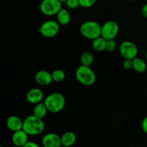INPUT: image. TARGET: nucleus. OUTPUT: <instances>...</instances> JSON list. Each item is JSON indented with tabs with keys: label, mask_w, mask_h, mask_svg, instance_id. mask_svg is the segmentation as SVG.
<instances>
[{
	"label": "nucleus",
	"mask_w": 147,
	"mask_h": 147,
	"mask_svg": "<svg viewBox=\"0 0 147 147\" xmlns=\"http://www.w3.org/2000/svg\"><path fill=\"white\" fill-rule=\"evenodd\" d=\"M45 129V124L42 119L37 117L34 114L28 116L23 121L22 129L30 136H37L42 133Z\"/></svg>",
	"instance_id": "nucleus-1"
},
{
	"label": "nucleus",
	"mask_w": 147,
	"mask_h": 147,
	"mask_svg": "<svg viewBox=\"0 0 147 147\" xmlns=\"http://www.w3.org/2000/svg\"><path fill=\"white\" fill-rule=\"evenodd\" d=\"M49 112L57 113L61 111L65 106V98L62 93L55 92L50 93L43 101Z\"/></svg>",
	"instance_id": "nucleus-2"
},
{
	"label": "nucleus",
	"mask_w": 147,
	"mask_h": 147,
	"mask_svg": "<svg viewBox=\"0 0 147 147\" xmlns=\"http://www.w3.org/2000/svg\"><path fill=\"white\" fill-rule=\"evenodd\" d=\"M80 32L85 38L93 40L101 36V25L94 20L86 21L80 25Z\"/></svg>",
	"instance_id": "nucleus-3"
},
{
	"label": "nucleus",
	"mask_w": 147,
	"mask_h": 147,
	"mask_svg": "<svg viewBox=\"0 0 147 147\" xmlns=\"http://www.w3.org/2000/svg\"><path fill=\"white\" fill-rule=\"evenodd\" d=\"M76 78L80 84L86 86H93L96 80V73L90 66L80 65L76 71Z\"/></svg>",
	"instance_id": "nucleus-4"
},
{
	"label": "nucleus",
	"mask_w": 147,
	"mask_h": 147,
	"mask_svg": "<svg viewBox=\"0 0 147 147\" xmlns=\"http://www.w3.org/2000/svg\"><path fill=\"white\" fill-rule=\"evenodd\" d=\"M60 24L57 21L47 20L43 22L38 29V32L45 38H53L58 34Z\"/></svg>",
	"instance_id": "nucleus-5"
},
{
	"label": "nucleus",
	"mask_w": 147,
	"mask_h": 147,
	"mask_svg": "<svg viewBox=\"0 0 147 147\" xmlns=\"http://www.w3.org/2000/svg\"><path fill=\"white\" fill-rule=\"evenodd\" d=\"M62 8V2L59 0H42L40 4V11L46 16L56 15Z\"/></svg>",
	"instance_id": "nucleus-6"
},
{
	"label": "nucleus",
	"mask_w": 147,
	"mask_h": 147,
	"mask_svg": "<svg viewBox=\"0 0 147 147\" xmlns=\"http://www.w3.org/2000/svg\"><path fill=\"white\" fill-rule=\"evenodd\" d=\"M119 53L124 59H134L137 57L139 49L134 42L129 40L123 41L119 47Z\"/></svg>",
	"instance_id": "nucleus-7"
},
{
	"label": "nucleus",
	"mask_w": 147,
	"mask_h": 147,
	"mask_svg": "<svg viewBox=\"0 0 147 147\" xmlns=\"http://www.w3.org/2000/svg\"><path fill=\"white\" fill-rule=\"evenodd\" d=\"M119 32V25L116 21L109 20L101 25V36L106 40L115 39Z\"/></svg>",
	"instance_id": "nucleus-8"
},
{
	"label": "nucleus",
	"mask_w": 147,
	"mask_h": 147,
	"mask_svg": "<svg viewBox=\"0 0 147 147\" xmlns=\"http://www.w3.org/2000/svg\"><path fill=\"white\" fill-rule=\"evenodd\" d=\"M42 144L44 147H60L62 146L61 138L55 133H48L42 139Z\"/></svg>",
	"instance_id": "nucleus-9"
},
{
	"label": "nucleus",
	"mask_w": 147,
	"mask_h": 147,
	"mask_svg": "<svg viewBox=\"0 0 147 147\" xmlns=\"http://www.w3.org/2000/svg\"><path fill=\"white\" fill-rule=\"evenodd\" d=\"M43 98H44V93L42 90L37 88L30 89L26 94V100L31 104L35 105L40 103L43 100Z\"/></svg>",
	"instance_id": "nucleus-10"
},
{
	"label": "nucleus",
	"mask_w": 147,
	"mask_h": 147,
	"mask_svg": "<svg viewBox=\"0 0 147 147\" xmlns=\"http://www.w3.org/2000/svg\"><path fill=\"white\" fill-rule=\"evenodd\" d=\"M34 80L36 83L40 86H49L53 81L52 73L44 70H39L36 73L34 76Z\"/></svg>",
	"instance_id": "nucleus-11"
},
{
	"label": "nucleus",
	"mask_w": 147,
	"mask_h": 147,
	"mask_svg": "<svg viewBox=\"0 0 147 147\" xmlns=\"http://www.w3.org/2000/svg\"><path fill=\"white\" fill-rule=\"evenodd\" d=\"M30 135L24 131L23 129L17 131L13 133L11 136V141L14 146H24L27 142H28V136Z\"/></svg>",
	"instance_id": "nucleus-12"
},
{
	"label": "nucleus",
	"mask_w": 147,
	"mask_h": 147,
	"mask_svg": "<svg viewBox=\"0 0 147 147\" xmlns=\"http://www.w3.org/2000/svg\"><path fill=\"white\" fill-rule=\"evenodd\" d=\"M7 127L11 131H17L21 130L23 127V121L20 117L17 116H10L6 121Z\"/></svg>",
	"instance_id": "nucleus-13"
},
{
	"label": "nucleus",
	"mask_w": 147,
	"mask_h": 147,
	"mask_svg": "<svg viewBox=\"0 0 147 147\" xmlns=\"http://www.w3.org/2000/svg\"><path fill=\"white\" fill-rule=\"evenodd\" d=\"M60 138H61L62 146L65 147L73 146L76 142V135L73 131L65 132L60 136Z\"/></svg>",
	"instance_id": "nucleus-14"
},
{
	"label": "nucleus",
	"mask_w": 147,
	"mask_h": 147,
	"mask_svg": "<svg viewBox=\"0 0 147 147\" xmlns=\"http://www.w3.org/2000/svg\"><path fill=\"white\" fill-rule=\"evenodd\" d=\"M57 21L60 25H67L69 24L71 20L70 14L67 9L65 8H62L56 14Z\"/></svg>",
	"instance_id": "nucleus-15"
},
{
	"label": "nucleus",
	"mask_w": 147,
	"mask_h": 147,
	"mask_svg": "<svg viewBox=\"0 0 147 147\" xmlns=\"http://www.w3.org/2000/svg\"><path fill=\"white\" fill-rule=\"evenodd\" d=\"M106 42H107V40L102 36H100L93 40L92 47L96 52H103L106 49Z\"/></svg>",
	"instance_id": "nucleus-16"
},
{
	"label": "nucleus",
	"mask_w": 147,
	"mask_h": 147,
	"mask_svg": "<svg viewBox=\"0 0 147 147\" xmlns=\"http://www.w3.org/2000/svg\"><path fill=\"white\" fill-rule=\"evenodd\" d=\"M147 64L144 59L135 57L133 59V69L138 73H144L146 70Z\"/></svg>",
	"instance_id": "nucleus-17"
},
{
	"label": "nucleus",
	"mask_w": 147,
	"mask_h": 147,
	"mask_svg": "<svg viewBox=\"0 0 147 147\" xmlns=\"http://www.w3.org/2000/svg\"><path fill=\"white\" fill-rule=\"evenodd\" d=\"M47 112L49 111L44 102H40V103L35 104L34 109H33V114L40 119H43L45 117Z\"/></svg>",
	"instance_id": "nucleus-18"
},
{
	"label": "nucleus",
	"mask_w": 147,
	"mask_h": 147,
	"mask_svg": "<svg viewBox=\"0 0 147 147\" xmlns=\"http://www.w3.org/2000/svg\"><path fill=\"white\" fill-rule=\"evenodd\" d=\"M95 57L92 53L88 51L83 52L80 57V62L81 65L86 66H90L94 63Z\"/></svg>",
	"instance_id": "nucleus-19"
},
{
	"label": "nucleus",
	"mask_w": 147,
	"mask_h": 147,
	"mask_svg": "<svg viewBox=\"0 0 147 147\" xmlns=\"http://www.w3.org/2000/svg\"><path fill=\"white\" fill-rule=\"evenodd\" d=\"M52 77H53V81L60 83L65 78V73L61 69H56L53 70L52 73Z\"/></svg>",
	"instance_id": "nucleus-20"
},
{
	"label": "nucleus",
	"mask_w": 147,
	"mask_h": 147,
	"mask_svg": "<svg viewBox=\"0 0 147 147\" xmlns=\"http://www.w3.org/2000/svg\"><path fill=\"white\" fill-rule=\"evenodd\" d=\"M116 47H117V44H116V42L115 41L114 39L107 40L106 50H107L108 52H110V53H112V52H114L116 50Z\"/></svg>",
	"instance_id": "nucleus-21"
},
{
	"label": "nucleus",
	"mask_w": 147,
	"mask_h": 147,
	"mask_svg": "<svg viewBox=\"0 0 147 147\" xmlns=\"http://www.w3.org/2000/svg\"><path fill=\"white\" fill-rule=\"evenodd\" d=\"M65 3L67 8L70 9H76L78 7H80L79 0H67Z\"/></svg>",
	"instance_id": "nucleus-22"
},
{
	"label": "nucleus",
	"mask_w": 147,
	"mask_h": 147,
	"mask_svg": "<svg viewBox=\"0 0 147 147\" xmlns=\"http://www.w3.org/2000/svg\"><path fill=\"white\" fill-rule=\"evenodd\" d=\"M80 6L83 8H90L96 4L97 0H79Z\"/></svg>",
	"instance_id": "nucleus-23"
},
{
	"label": "nucleus",
	"mask_w": 147,
	"mask_h": 147,
	"mask_svg": "<svg viewBox=\"0 0 147 147\" xmlns=\"http://www.w3.org/2000/svg\"><path fill=\"white\" fill-rule=\"evenodd\" d=\"M123 66L126 70H131V68H133V60L125 59L123 63Z\"/></svg>",
	"instance_id": "nucleus-24"
},
{
	"label": "nucleus",
	"mask_w": 147,
	"mask_h": 147,
	"mask_svg": "<svg viewBox=\"0 0 147 147\" xmlns=\"http://www.w3.org/2000/svg\"><path fill=\"white\" fill-rule=\"evenodd\" d=\"M142 129L143 131L147 134V116L143 119L142 122Z\"/></svg>",
	"instance_id": "nucleus-25"
},
{
	"label": "nucleus",
	"mask_w": 147,
	"mask_h": 147,
	"mask_svg": "<svg viewBox=\"0 0 147 147\" xmlns=\"http://www.w3.org/2000/svg\"><path fill=\"white\" fill-rule=\"evenodd\" d=\"M39 145L37 144H36L35 142H31V141H28V142L26 143V144L24 145V147H38Z\"/></svg>",
	"instance_id": "nucleus-26"
},
{
	"label": "nucleus",
	"mask_w": 147,
	"mask_h": 147,
	"mask_svg": "<svg viewBox=\"0 0 147 147\" xmlns=\"http://www.w3.org/2000/svg\"><path fill=\"white\" fill-rule=\"evenodd\" d=\"M142 14L144 17L147 18V3L143 5L142 8Z\"/></svg>",
	"instance_id": "nucleus-27"
},
{
	"label": "nucleus",
	"mask_w": 147,
	"mask_h": 147,
	"mask_svg": "<svg viewBox=\"0 0 147 147\" xmlns=\"http://www.w3.org/2000/svg\"><path fill=\"white\" fill-rule=\"evenodd\" d=\"M59 1H61L62 3H63V2H65V1H67V0H59Z\"/></svg>",
	"instance_id": "nucleus-28"
},
{
	"label": "nucleus",
	"mask_w": 147,
	"mask_h": 147,
	"mask_svg": "<svg viewBox=\"0 0 147 147\" xmlns=\"http://www.w3.org/2000/svg\"><path fill=\"white\" fill-rule=\"evenodd\" d=\"M146 60H147V51L146 52Z\"/></svg>",
	"instance_id": "nucleus-29"
},
{
	"label": "nucleus",
	"mask_w": 147,
	"mask_h": 147,
	"mask_svg": "<svg viewBox=\"0 0 147 147\" xmlns=\"http://www.w3.org/2000/svg\"><path fill=\"white\" fill-rule=\"evenodd\" d=\"M130 1H138V0H130Z\"/></svg>",
	"instance_id": "nucleus-30"
},
{
	"label": "nucleus",
	"mask_w": 147,
	"mask_h": 147,
	"mask_svg": "<svg viewBox=\"0 0 147 147\" xmlns=\"http://www.w3.org/2000/svg\"><path fill=\"white\" fill-rule=\"evenodd\" d=\"M146 1H147V0H146Z\"/></svg>",
	"instance_id": "nucleus-31"
}]
</instances>
